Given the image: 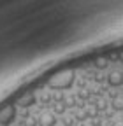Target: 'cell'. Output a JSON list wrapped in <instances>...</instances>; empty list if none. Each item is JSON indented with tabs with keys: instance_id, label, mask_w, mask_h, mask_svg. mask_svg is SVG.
Returning <instances> with one entry per match:
<instances>
[{
	"instance_id": "1",
	"label": "cell",
	"mask_w": 123,
	"mask_h": 126,
	"mask_svg": "<svg viewBox=\"0 0 123 126\" xmlns=\"http://www.w3.org/2000/svg\"><path fill=\"white\" fill-rule=\"evenodd\" d=\"M74 77H76V74H74L72 70H63V72L56 74L55 77H51L49 82H48V86H49L51 89H55V91L69 89V88L74 84Z\"/></svg>"
},
{
	"instance_id": "2",
	"label": "cell",
	"mask_w": 123,
	"mask_h": 126,
	"mask_svg": "<svg viewBox=\"0 0 123 126\" xmlns=\"http://www.w3.org/2000/svg\"><path fill=\"white\" fill-rule=\"evenodd\" d=\"M16 119V107L14 105H5L4 109H0V124L9 126Z\"/></svg>"
},
{
	"instance_id": "3",
	"label": "cell",
	"mask_w": 123,
	"mask_h": 126,
	"mask_svg": "<svg viewBox=\"0 0 123 126\" xmlns=\"http://www.w3.org/2000/svg\"><path fill=\"white\" fill-rule=\"evenodd\" d=\"M37 119H39V126H55L56 124V116L53 112H42Z\"/></svg>"
},
{
	"instance_id": "4",
	"label": "cell",
	"mask_w": 123,
	"mask_h": 126,
	"mask_svg": "<svg viewBox=\"0 0 123 126\" xmlns=\"http://www.w3.org/2000/svg\"><path fill=\"white\" fill-rule=\"evenodd\" d=\"M35 102H37L35 94H34V93H26V94H23V96L18 100V105H20L21 109H28V107L35 105Z\"/></svg>"
},
{
	"instance_id": "5",
	"label": "cell",
	"mask_w": 123,
	"mask_h": 126,
	"mask_svg": "<svg viewBox=\"0 0 123 126\" xmlns=\"http://www.w3.org/2000/svg\"><path fill=\"white\" fill-rule=\"evenodd\" d=\"M107 82H109L111 86H121L123 84V72H118V70H114V72H111L109 75H107Z\"/></svg>"
},
{
	"instance_id": "6",
	"label": "cell",
	"mask_w": 123,
	"mask_h": 126,
	"mask_svg": "<svg viewBox=\"0 0 123 126\" xmlns=\"http://www.w3.org/2000/svg\"><path fill=\"white\" fill-rule=\"evenodd\" d=\"M65 110H67V105L62 102V103H53V114L55 116H62V114H65Z\"/></svg>"
},
{
	"instance_id": "7",
	"label": "cell",
	"mask_w": 123,
	"mask_h": 126,
	"mask_svg": "<svg viewBox=\"0 0 123 126\" xmlns=\"http://www.w3.org/2000/svg\"><path fill=\"white\" fill-rule=\"evenodd\" d=\"M113 110L114 112H120V110H123V96H116L113 98Z\"/></svg>"
},
{
	"instance_id": "8",
	"label": "cell",
	"mask_w": 123,
	"mask_h": 126,
	"mask_svg": "<svg viewBox=\"0 0 123 126\" xmlns=\"http://www.w3.org/2000/svg\"><path fill=\"white\" fill-rule=\"evenodd\" d=\"M65 100V94L62 93V91H55V93H51V102L53 103H62Z\"/></svg>"
},
{
	"instance_id": "9",
	"label": "cell",
	"mask_w": 123,
	"mask_h": 126,
	"mask_svg": "<svg viewBox=\"0 0 123 126\" xmlns=\"http://www.w3.org/2000/svg\"><path fill=\"white\" fill-rule=\"evenodd\" d=\"M84 110H86V114H88V117H91V119H95V117L99 116V109L95 107V103H93V105H88V107H86Z\"/></svg>"
},
{
	"instance_id": "10",
	"label": "cell",
	"mask_w": 123,
	"mask_h": 126,
	"mask_svg": "<svg viewBox=\"0 0 123 126\" xmlns=\"http://www.w3.org/2000/svg\"><path fill=\"white\" fill-rule=\"evenodd\" d=\"M107 65H109V60H107V58H97V60H95V67H97L99 70L107 68Z\"/></svg>"
},
{
	"instance_id": "11",
	"label": "cell",
	"mask_w": 123,
	"mask_h": 126,
	"mask_svg": "<svg viewBox=\"0 0 123 126\" xmlns=\"http://www.w3.org/2000/svg\"><path fill=\"white\" fill-rule=\"evenodd\" d=\"M39 102H41V105H49V103H51V93H49V91L42 93L41 98H39Z\"/></svg>"
},
{
	"instance_id": "12",
	"label": "cell",
	"mask_w": 123,
	"mask_h": 126,
	"mask_svg": "<svg viewBox=\"0 0 123 126\" xmlns=\"http://www.w3.org/2000/svg\"><path fill=\"white\" fill-rule=\"evenodd\" d=\"M23 124H25V126H37V124H39V119L34 117V116H28L26 119H23Z\"/></svg>"
},
{
	"instance_id": "13",
	"label": "cell",
	"mask_w": 123,
	"mask_h": 126,
	"mask_svg": "<svg viewBox=\"0 0 123 126\" xmlns=\"http://www.w3.org/2000/svg\"><path fill=\"white\" fill-rule=\"evenodd\" d=\"M86 117H88V114H86V110H84V109H79L78 112H76V116H74V119H78L79 123H83Z\"/></svg>"
},
{
	"instance_id": "14",
	"label": "cell",
	"mask_w": 123,
	"mask_h": 126,
	"mask_svg": "<svg viewBox=\"0 0 123 126\" xmlns=\"http://www.w3.org/2000/svg\"><path fill=\"white\" fill-rule=\"evenodd\" d=\"M63 103L67 107H76V105H78V96H65Z\"/></svg>"
},
{
	"instance_id": "15",
	"label": "cell",
	"mask_w": 123,
	"mask_h": 126,
	"mask_svg": "<svg viewBox=\"0 0 123 126\" xmlns=\"http://www.w3.org/2000/svg\"><path fill=\"white\" fill-rule=\"evenodd\" d=\"M76 96H78L79 100H88V98H90V91H88V89H79Z\"/></svg>"
},
{
	"instance_id": "16",
	"label": "cell",
	"mask_w": 123,
	"mask_h": 126,
	"mask_svg": "<svg viewBox=\"0 0 123 126\" xmlns=\"http://www.w3.org/2000/svg\"><path fill=\"white\" fill-rule=\"evenodd\" d=\"M62 123H63V126H72L74 124V117L72 116H65L63 119H62Z\"/></svg>"
},
{
	"instance_id": "17",
	"label": "cell",
	"mask_w": 123,
	"mask_h": 126,
	"mask_svg": "<svg viewBox=\"0 0 123 126\" xmlns=\"http://www.w3.org/2000/svg\"><path fill=\"white\" fill-rule=\"evenodd\" d=\"M95 107H97L99 110H105V109H107V102H105V100H99V102L95 103Z\"/></svg>"
},
{
	"instance_id": "18",
	"label": "cell",
	"mask_w": 123,
	"mask_h": 126,
	"mask_svg": "<svg viewBox=\"0 0 123 126\" xmlns=\"http://www.w3.org/2000/svg\"><path fill=\"white\" fill-rule=\"evenodd\" d=\"M111 126H123V119H114L111 123Z\"/></svg>"
},
{
	"instance_id": "19",
	"label": "cell",
	"mask_w": 123,
	"mask_h": 126,
	"mask_svg": "<svg viewBox=\"0 0 123 126\" xmlns=\"http://www.w3.org/2000/svg\"><path fill=\"white\" fill-rule=\"evenodd\" d=\"M121 61H123V54H121Z\"/></svg>"
}]
</instances>
